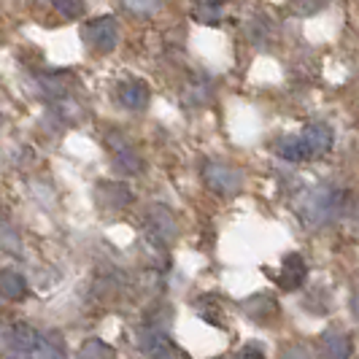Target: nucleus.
<instances>
[{
  "mask_svg": "<svg viewBox=\"0 0 359 359\" xmlns=\"http://www.w3.org/2000/svg\"><path fill=\"white\" fill-rule=\"evenodd\" d=\"M30 359H65V346L57 335L36 338V343L30 346Z\"/></svg>",
  "mask_w": 359,
  "mask_h": 359,
  "instance_id": "6e6552de",
  "label": "nucleus"
},
{
  "mask_svg": "<svg viewBox=\"0 0 359 359\" xmlns=\"http://www.w3.org/2000/svg\"><path fill=\"white\" fill-rule=\"evenodd\" d=\"M306 146L311 154H324L330 146H332V130L324 125H311L306 130Z\"/></svg>",
  "mask_w": 359,
  "mask_h": 359,
  "instance_id": "9d476101",
  "label": "nucleus"
},
{
  "mask_svg": "<svg viewBox=\"0 0 359 359\" xmlns=\"http://www.w3.org/2000/svg\"><path fill=\"white\" fill-rule=\"evenodd\" d=\"M116 160H119V165H122L125 170H130V173H138V170H141L138 154H135L133 149H127V146H119V149H116Z\"/></svg>",
  "mask_w": 359,
  "mask_h": 359,
  "instance_id": "4468645a",
  "label": "nucleus"
},
{
  "mask_svg": "<svg viewBox=\"0 0 359 359\" xmlns=\"http://www.w3.org/2000/svg\"><path fill=\"white\" fill-rule=\"evenodd\" d=\"M306 276H308L306 259L300 254H289L284 268H281V276H278V287L287 289V292H294V289H300L306 284Z\"/></svg>",
  "mask_w": 359,
  "mask_h": 359,
  "instance_id": "7ed1b4c3",
  "label": "nucleus"
},
{
  "mask_svg": "<svg viewBox=\"0 0 359 359\" xmlns=\"http://www.w3.org/2000/svg\"><path fill=\"white\" fill-rule=\"evenodd\" d=\"M243 311H246V316L254 319V322H270V319L278 316V306H276V300L268 297V294H254V297H249L243 303Z\"/></svg>",
  "mask_w": 359,
  "mask_h": 359,
  "instance_id": "20e7f679",
  "label": "nucleus"
},
{
  "mask_svg": "<svg viewBox=\"0 0 359 359\" xmlns=\"http://www.w3.org/2000/svg\"><path fill=\"white\" fill-rule=\"evenodd\" d=\"M297 3H300L303 8H316V6L322 3V0H297Z\"/></svg>",
  "mask_w": 359,
  "mask_h": 359,
  "instance_id": "a211bd4d",
  "label": "nucleus"
},
{
  "mask_svg": "<svg viewBox=\"0 0 359 359\" xmlns=\"http://www.w3.org/2000/svg\"><path fill=\"white\" fill-rule=\"evenodd\" d=\"M322 354L324 359H348V354H351V341L343 332H324Z\"/></svg>",
  "mask_w": 359,
  "mask_h": 359,
  "instance_id": "1a4fd4ad",
  "label": "nucleus"
},
{
  "mask_svg": "<svg viewBox=\"0 0 359 359\" xmlns=\"http://www.w3.org/2000/svg\"><path fill=\"white\" fill-rule=\"evenodd\" d=\"M238 359H265L257 348H252V346H246V348H241V354H238Z\"/></svg>",
  "mask_w": 359,
  "mask_h": 359,
  "instance_id": "dca6fc26",
  "label": "nucleus"
},
{
  "mask_svg": "<svg viewBox=\"0 0 359 359\" xmlns=\"http://www.w3.org/2000/svg\"><path fill=\"white\" fill-rule=\"evenodd\" d=\"M119 100L122 106L130 108V111H141L149 103V90H146L144 81H125L119 87Z\"/></svg>",
  "mask_w": 359,
  "mask_h": 359,
  "instance_id": "423d86ee",
  "label": "nucleus"
},
{
  "mask_svg": "<svg viewBox=\"0 0 359 359\" xmlns=\"http://www.w3.org/2000/svg\"><path fill=\"white\" fill-rule=\"evenodd\" d=\"M160 0H125V6L135 14H151Z\"/></svg>",
  "mask_w": 359,
  "mask_h": 359,
  "instance_id": "2eb2a0df",
  "label": "nucleus"
},
{
  "mask_svg": "<svg viewBox=\"0 0 359 359\" xmlns=\"http://www.w3.org/2000/svg\"><path fill=\"white\" fill-rule=\"evenodd\" d=\"M52 6L65 19H79L84 14V3L81 0H52Z\"/></svg>",
  "mask_w": 359,
  "mask_h": 359,
  "instance_id": "ddd939ff",
  "label": "nucleus"
},
{
  "mask_svg": "<svg viewBox=\"0 0 359 359\" xmlns=\"http://www.w3.org/2000/svg\"><path fill=\"white\" fill-rule=\"evenodd\" d=\"M36 332L27 327V324H17L14 332H11V343H14V351H30V346L36 343Z\"/></svg>",
  "mask_w": 359,
  "mask_h": 359,
  "instance_id": "9b49d317",
  "label": "nucleus"
},
{
  "mask_svg": "<svg viewBox=\"0 0 359 359\" xmlns=\"http://www.w3.org/2000/svg\"><path fill=\"white\" fill-rule=\"evenodd\" d=\"M141 346L151 359H173L176 357V348L170 346V341L162 335V332H144L141 335Z\"/></svg>",
  "mask_w": 359,
  "mask_h": 359,
  "instance_id": "0eeeda50",
  "label": "nucleus"
},
{
  "mask_svg": "<svg viewBox=\"0 0 359 359\" xmlns=\"http://www.w3.org/2000/svg\"><path fill=\"white\" fill-rule=\"evenodd\" d=\"M205 181H208L211 189L222 192V195H235L241 189V173L227 168V165H222V162H211L205 168Z\"/></svg>",
  "mask_w": 359,
  "mask_h": 359,
  "instance_id": "f03ea898",
  "label": "nucleus"
},
{
  "mask_svg": "<svg viewBox=\"0 0 359 359\" xmlns=\"http://www.w3.org/2000/svg\"><path fill=\"white\" fill-rule=\"evenodd\" d=\"M200 17L208 19V22H214V19L219 17V11H214V8H200Z\"/></svg>",
  "mask_w": 359,
  "mask_h": 359,
  "instance_id": "f3484780",
  "label": "nucleus"
},
{
  "mask_svg": "<svg viewBox=\"0 0 359 359\" xmlns=\"http://www.w3.org/2000/svg\"><path fill=\"white\" fill-rule=\"evenodd\" d=\"M281 154L292 162H300V160H306L311 151H308V146L303 138H287V141L281 144Z\"/></svg>",
  "mask_w": 359,
  "mask_h": 359,
  "instance_id": "f8f14e48",
  "label": "nucleus"
},
{
  "mask_svg": "<svg viewBox=\"0 0 359 359\" xmlns=\"http://www.w3.org/2000/svg\"><path fill=\"white\" fill-rule=\"evenodd\" d=\"M0 294L8 297V300H22L27 294V281L25 276L14 268L0 270Z\"/></svg>",
  "mask_w": 359,
  "mask_h": 359,
  "instance_id": "39448f33",
  "label": "nucleus"
},
{
  "mask_svg": "<svg viewBox=\"0 0 359 359\" xmlns=\"http://www.w3.org/2000/svg\"><path fill=\"white\" fill-rule=\"evenodd\" d=\"M116 22L111 17H100V19H92L84 25V41L90 43L95 52H111L116 46Z\"/></svg>",
  "mask_w": 359,
  "mask_h": 359,
  "instance_id": "f257e3e1",
  "label": "nucleus"
}]
</instances>
